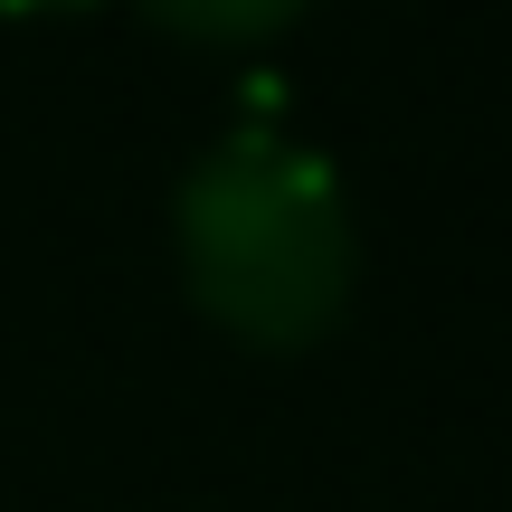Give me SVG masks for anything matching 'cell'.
<instances>
[{
  "label": "cell",
  "mask_w": 512,
  "mask_h": 512,
  "mask_svg": "<svg viewBox=\"0 0 512 512\" xmlns=\"http://www.w3.org/2000/svg\"><path fill=\"white\" fill-rule=\"evenodd\" d=\"M171 247L190 304L247 351H313L361 285V219L342 200V171L275 124L219 133L181 171Z\"/></svg>",
  "instance_id": "6da1fadb"
},
{
  "label": "cell",
  "mask_w": 512,
  "mask_h": 512,
  "mask_svg": "<svg viewBox=\"0 0 512 512\" xmlns=\"http://www.w3.org/2000/svg\"><path fill=\"white\" fill-rule=\"evenodd\" d=\"M162 38H190V48H266L285 38L313 0H133Z\"/></svg>",
  "instance_id": "7a4b0ae2"
},
{
  "label": "cell",
  "mask_w": 512,
  "mask_h": 512,
  "mask_svg": "<svg viewBox=\"0 0 512 512\" xmlns=\"http://www.w3.org/2000/svg\"><path fill=\"white\" fill-rule=\"evenodd\" d=\"M10 19H48V10H86V0H0Z\"/></svg>",
  "instance_id": "3957f363"
}]
</instances>
